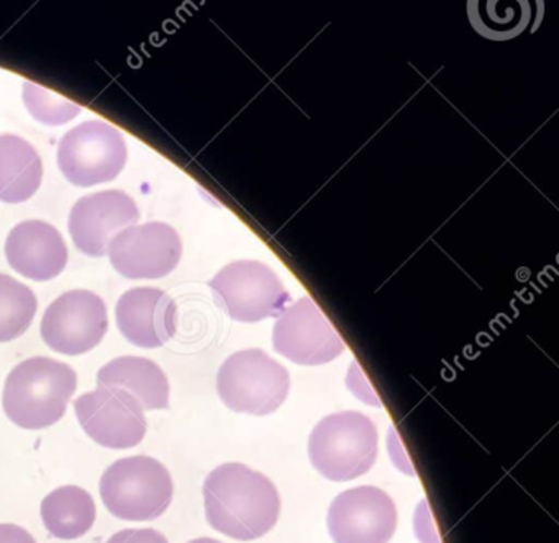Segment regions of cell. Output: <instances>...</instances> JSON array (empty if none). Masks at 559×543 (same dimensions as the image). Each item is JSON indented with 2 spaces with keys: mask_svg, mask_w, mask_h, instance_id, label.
<instances>
[{
  "mask_svg": "<svg viewBox=\"0 0 559 543\" xmlns=\"http://www.w3.org/2000/svg\"><path fill=\"white\" fill-rule=\"evenodd\" d=\"M209 285L218 306L240 323L277 317L290 301L283 281L263 262H231Z\"/></svg>",
  "mask_w": 559,
  "mask_h": 543,
  "instance_id": "8992f818",
  "label": "cell"
},
{
  "mask_svg": "<svg viewBox=\"0 0 559 543\" xmlns=\"http://www.w3.org/2000/svg\"><path fill=\"white\" fill-rule=\"evenodd\" d=\"M289 389L290 376L286 366L261 349L231 353L218 369V396L235 412L271 414L284 405Z\"/></svg>",
  "mask_w": 559,
  "mask_h": 543,
  "instance_id": "5b68a950",
  "label": "cell"
},
{
  "mask_svg": "<svg viewBox=\"0 0 559 543\" xmlns=\"http://www.w3.org/2000/svg\"><path fill=\"white\" fill-rule=\"evenodd\" d=\"M78 421L100 447L127 450L145 438V409L139 399L117 386H97L74 401Z\"/></svg>",
  "mask_w": 559,
  "mask_h": 543,
  "instance_id": "ba28073f",
  "label": "cell"
},
{
  "mask_svg": "<svg viewBox=\"0 0 559 543\" xmlns=\"http://www.w3.org/2000/svg\"><path fill=\"white\" fill-rule=\"evenodd\" d=\"M116 317L123 337L142 349L165 346L178 330V304L159 288L139 287L123 293Z\"/></svg>",
  "mask_w": 559,
  "mask_h": 543,
  "instance_id": "5bb4252c",
  "label": "cell"
},
{
  "mask_svg": "<svg viewBox=\"0 0 559 543\" xmlns=\"http://www.w3.org/2000/svg\"><path fill=\"white\" fill-rule=\"evenodd\" d=\"M110 264L130 280H156L178 267L182 241L178 231L166 222L152 221L123 229L109 251Z\"/></svg>",
  "mask_w": 559,
  "mask_h": 543,
  "instance_id": "8fae6325",
  "label": "cell"
},
{
  "mask_svg": "<svg viewBox=\"0 0 559 543\" xmlns=\"http://www.w3.org/2000/svg\"><path fill=\"white\" fill-rule=\"evenodd\" d=\"M109 329V314L99 294L73 290L58 297L45 311L41 339L55 352L76 357L99 346Z\"/></svg>",
  "mask_w": 559,
  "mask_h": 543,
  "instance_id": "9c48e42d",
  "label": "cell"
},
{
  "mask_svg": "<svg viewBox=\"0 0 559 543\" xmlns=\"http://www.w3.org/2000/svg\"><path fill=\"white\" fill-rule=\"evenodd\" d=\"M97 385L132 393L146 411L169 408V382L162 366L145 357H117L97 372Z\"/></svg>",
  "mask_w": 559,
  "mask_h": 543,
  "instance_id": "2e32d148",
  "label": "cell"
},
{
  "mask_svg": "<svg viewBox=\"0 0 559 543\" xmlns=\"http://www.w3.org/2000/svg\"><path fill=\"white\" fill-rule=\"evenodd\" d=\"M309 457L313 468L326 480H356L376 463L378 429L361 412L326 415L310 434Z\"/></svg>",
  "mask_w": 559,
  "mask_h": 543,
  "instance_id": "277c9868",
  "label": "cell"
},
{
  "mask_svg": "<svg viewBox=\"0 0 559 543\" xmlns=\"http://www.w3.org/2000/svg\"><path fill=\"white\" fill-rule=\"evenodd\" d=\"M140 209L135 200L120 190L91 193L74 203L70 215V234L74 244L90 257H104L110 242L135 226Z\"/></svg>",
  "mask_w": 559,
  "mask_h": 543,
  "instance_id": "4fadbf2b",
  "label": "cell"
},
{
  "mask_svg": "<svg viewBox=\"0 0 559 543\" xmlns=\"http://www.w3.org/2000/svg\"><path fill=\"white\" fill-rule=\"evenodd\" d=\"M189 543H222V542H218V540H214V539H207V536H205V539L191 540V542H189Z\"/></svg>",
  "mask_w": 559,
  "mask_h": 543,
  "instance_id": "603a6c76",
  "label": "cell"
},
{
  "mask_svg": "<svg viewBox=\"0 0 559 543\" xmlns=\"http://www.w3.org/2000/svg\"><path fill=\"white\" fill-rule=\"evenodd\" d=\"M37 297L32 288L0 274V342L24 336L37 314Z\"/></svg>",
  "mask_w": 559,
  "mask_h": 543,
  "instance_id": "d6986e66",
  "label": "cell"
},
{
  "mask_svg": "<svg viewBox=\"0 0 559 543\" xmlns=\"http://www.w3.org/2000/svg\"><path fill=\"white\" fill-rule=\"evenodd\" d=\"M127 154L122 131L106 121H86L60 141L58 166L73 185H99L119 177Z\"/></svg>",
  "mask_w": 559,
  "mask_h": 543,
  "instance_id": "52a82bcc",
  "label": "cell"
},
{
  "mask_svg": "<svg viewBox=\"0 0 559 543\" xmlns=\"http://www.w3.org/2000/svg\"><path fill=\"white\" fill-rule=\"evenodd\" d=\"M0 543H37V540L15 523H0Z\"/></svg>",
  "mask_w": 559,
  "mask_h": 543,
  "instance_id": "7402d4cb",
  "label": "cell"
},
{
  "mask_svg": "<svg viewBox=\"0 0 559 543\" xmlns=\"http://www.w3.org/2000/svg\"><path fill=\"white\" fill-rule=\"evenodd\" d=\"M76 388L73 366L50 357H31L9 373L2 406L19 427L40 431L63 418Z\"/></svg>",
  "mask_w": 559,
  "mask_h": 543,
  "instance_id": "7a4b0ae2",
  "label": "cell"
},
{
  "mask_svg": "<svg viewBox=\"0 0 559 543\" xmlns=\"http://www.w3.org/2000/svg\"><path fill=\"white\" fill-rule=\"evenodd\" d=\"M100 497L112 516L132 522L155 520L171 506L175 484L168 468L148 455L114 461L100 478Z\"/></svg>",
  "mask_w": 559,
  "mask_h": 543,
  "instance_id": "3957f363",
  "label": "cell"
},
{
  "mask_svg": "<svg viewBox=\"0 0 559 543\" xmlns=\"http://www.w3.org/2000/svg\"><path fill=\"white\" fill-rule=\"evenodd\" d=\"M44 180L40 154L24 137L0 134V202L24 203Z\"/></svg>",
  "mask_w": 559,
  "mask_h": 543,
  "instance_id": "e0dca14e",
  "label": "cell"
},
{
  "mask_svg": "<svg viewBox=\"0 0 559 543\" xmlns=\"http://www.w3.org/2000/svg\"><path fill=\"white\" fill-rule=\"evenodd\" d=\"M273 346L299 365H323L345 352L338 330L309 297L299 298L277 316Z\"/></svg>",
  "mask_w": 559,
  "mask_h": 543,
  "instance_id": "30bf717a",
  "label": "cell"
},
{
  "mask_svg": "<svg viewBox=\"0 0 559 543\" xmlns=\"http://www.w3.org/2000/svg\"><path fill=\"white\" fill-rule=\"evenodd\" d=\"M24 101L35 120L50 126L68 123L83 110L74 101L28 81L24 84Z\"/></svg>",
  "mask_w": 559,
  "mask_h": 543,
  "instance_id": "ffe728a7",
  "label": "cell"
},
{
  "mask_svg": "<svg viewBox=\"0 0 559 543\" xmlns=\"http://www.w3.org/2000/svg\"><path fill=\"white\" fill-rule=\"evenodd\" d=\"M326 526L335 543H389L397 529V509L379 487H353L330 504Z\"/></svg>",
  "mask_w": 559,
  "mask_h": 543,
  "instance_id": "7c38bea8",
  "label": "cell"
},
{
  "mask_svg": "<svg viewBox=\"0 0 559 543\" xmlns=\"http://www.w3.org/2000/svg\"><path fill=\"white\" fill-rule=\"evenodd\" d=\"M40 514L55 539L76 540L93 529L97 509L94 497L83 487L61 486L41 500Z\"/></svg>",
  "mask_w": 559,
  "mask_h": 543,
  "instance_id": "ac0fdd59",
  "label": "cell"
},
{
  "mask_svg": "<svg viewBox=\"0 0 559 543\" xmlns=\"http://www.w3.org/2000/svg\"><path fill=\"white\" fill-rule=\"evenodd\" d=\"M106 543H169L159 530L126 529L114 533Z\"/></svg>",
  "mask_w": 559,
  "mask_h": 543,
  "instance_id": "44dd1931",
  "label": "cell"
},
{
  "mask_svg": "<svg viewBox=\"0 0 559 543\" xmlns=\"http://www.w3.org/2000/svg\"><path fill=\"white\" fill-rule=\"evenodd\" d=\"M205 516L212 529L235 540L266 535L281 514V497L270 478L243 463H224L205 478Z\"/></svg>",
  "mask_w": 559,
  "mask_h": 543,
  "instance_id": "6da1fadb",
  "label": "cell"
},
{
  "mask_svg": "<svg viewBox=\"0 0 559 543\" xmlns=\"http://www.w3.org/2000/svg\"><path fill=\"white\" fill-rule=\"evenodd\" d=\"M5 255L17 274L35 281L58 277L68 264L63 236L41 219H28L15 226L5 241Z\"/></svg>",
  "mask_w": 559,
  "mask_h": 543,
  "instance_id": "9a60e30c",
  "label": "cell"
}]
</instances>
